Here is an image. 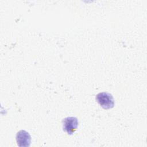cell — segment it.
<instances>
[{
	"instance_id": "obj_1",
	"label": "cell",
	"mask_w": 147,
	"mask_h": 147,
	"mask_svg": "<svg viewBox=\"0 0 147 147\" xmlns=\"http://www.w3.org/2000/svg\"><path fill=\"white\" fill-rule=\"evenodd\" d=\"M96 100L98 103L105 109H110L114 107V102L113 96L106 92H100L96 96Z\"/></svg>"
},
{
	"instance_id": "obj_2",
	"label": "cell",
	"mask_w": 147,
	"mask_h": 147,
	"mask_svg": "<svg viewBox=\"0 0 147 147\" xmlns=\"http://www.w3.org/2000/svg\"><path fill=\"white\" fill-rule=\"evenodd\" d=\"M78 126V121L77 118L74 117H68L63 120V130L68 134H72Z\"/></svg>"
},
{
	"instance_id": "obj_3",
	"label": "cell",
	"mask_w": 147,
	"mask_h": 147,
	"mask_svg": "<svg viewBox=\"0 0 147 147\" xmlns=\"http://www.w3.org/2000/svg\"><path fill=\"white\" fill-rule=\"evenodd\" d=\"M16 141L19 146H29L31 137L28 132L25 130H20L16 134Z\"/></svg>"
}]
</instances>
